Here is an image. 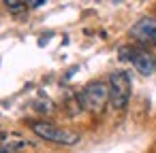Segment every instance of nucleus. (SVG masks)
Here are the masks:
<instances>
[{"label":"nucleus","instance_id":"obj_1","mask_svg":"<svg viewBox=\"0 0 156 153\" xmlns=\"http://www.w3.org/2000/svg\"><path fill=\"white\" fill-rule=\"evenodd\" d=\"M30 130L43 138V140H49V142H56V145H64V147H73L81 140V136L77 132H71V130H64L56 123H49V121H34L30 125Z\"/></svg>","mask_w":156,"mask_h":153},{"label":"nucleus","instance_id":"obj_2","mask_svg":"<svg viewBox=\"0 0 156 153\" xmlns=\"http://www.w3.org/2000/svg\"><path fill=\"white\" fill-rule=\"evenodd\" d=\"M109 102L115 111H124L130 100V77L124 70H113L109 75Z\"/></svg>","mask_w":156,"mask_h":153},{"label":"nucleus","instance_id":"obj_3","mask_svg":"<svg viewBox=\"0 0 156 153\" xmlns=\"http://www.w3.org/2000/svg\"><path fill=\"white\" fill-rule=\"evenodd\" d=\"M77 96H79V102L86 111L101 113L103 106L109 102V85L103 81H90Z\"/></svg>","mask_w":156,"mask_h":153},{"label":"nucleus","instance_id":"obj_4","mask_svg":"<svg viewBox=\"0 0 156 153\" xmlns=\"http://www.w3.org/2000/svg\"><path fill=\"white\" fill-rule=\"evenodd\" d=\"M120 55H128V60L133 62L135 70L139 75H143V77H150L156 70V58L147 49H122Z\"/></svg>","mask_w":156,"mask_h":153},{"label":"nucleus","instance_id":"obj_5","mask_svg":"<svg viewBox=\"0 0 156 153\" xmlns=\"http://www.w3.org/2000/svg\"><path fill=\"white\" fill-rule=\"evenodd\" d=\"M130 36L143 45H156V17H141L130 28Z\"/></svg>","mask_w":156,"mask_h":153},{"label":"nucleus","instance_id":"obj_6","mask_svg":"<svg viewBox=\"0 0 156 153\" xmlns=\"http://www.w3.org/2000/svg\"><path fill=\"white\" fill-rule=\"evenodd\" d=\"M0 147H5V149H9V151H13V153H20L22 149L28 147V142H26L22 136L7 134V136H2V140H0Z\"/></svg>","mask_w":156,"mask_h":153},{"label":"nucleus","instance_id":"obj_7","mask_svg":"<svg viewBox=\"0 0 156 153\" xmlns=\"http://www.w3.org/2000/svg\"><path fill=\"white\" fill-rule=\"evenodd\" d=\"M5 7L9 9V13L17 15V13H24V11L28 9V2H24V0H7Z\"/></svg>","mask_w":156,"mask_h":153},{"label":"nucleus","instance_id":"obj_8","mask_svg":"<svg viewBox=\"0 0 156 153\" xmlns=\"http://www.w3.org/2000/svg\"><path fill=\"white\" fill-rule=\"evenodd\" d=\"M34 108H37L39 113H45V115H49V113H54V104H51L49 100H39V102L34 104Z\"/></svg>","mask_w":156,"mask_h":153},{"label":"nucleus","instance_id":"obj_9","mask_svg":"<svg viewBox=\"0 0 156 153\" xmlns=\"http://www.w3.org/2000/svg\"><path fill=\"white\" fill-rule=\"evenodd\" d=\"M45 5V0H28V9H39Z\"/></svg>","mask_w":156,"mask_h":153},{"label":"nucleus","instance_id":"obj_10","mask_svg":"<svg viewBox=\"0 0 156 153\" xmlns=\"http://www.w3.org/2000/svg\"><path fill=\"white\" fill-rule=\"evenodd\" d=\"M0 153H13V151H9V149H5V147H0Z\"/></svg>","mask_w":156,"mask_h":153}]
</instances>
